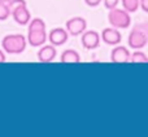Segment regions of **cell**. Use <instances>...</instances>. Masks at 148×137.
Wrapping results in <instances>:
<instances>
[{"label":"cell","mask_w":148,"mask_h":137,"mask_svg":"<svg viewBox=\"0 0 148 137\" xmlns=\"http://www.w3.org/2000/svg\"><path fill=\"white\" fill-rule=\"evenodd\" d=\"M108 21H109L110 26L118 28V30L127 28L131 23L130 12H127L126 9H120V8L116 7V8H113V9H109Z\"/></svg>","instance_id":"cell-3"},{"label":"cell","mask_w":148,"mask_h":137,"mask_svg":"<svg viewBox=\"0 0 148 137\" xmlns=\"http://www.w3.org/2000/svg\"><path fill=\"white\" fill-rule=\"evenodd\" d=\"M101 40L108 45H118L122 40V35L116 27H107L101 31Z\"/></svg>","instance_id":"cell-7"},{"label":"cell","mask_w":148,"mask_h":137,"mask_svg":"<svg viewBox=\"0 0 148 137\" xmlns=\"http://www.w3.org/2000/svg\"><path fill=\"white\" fill-rule=\"evenodd\" d=\"M123 5V9H126L127 12L133 13V12H136L139 8V3L140 0H121Z\"/></svg>","instance_id":"cell-14"},{"label":"cell","mask_w":148,"mask_h":137,"mask_svg":"<svg viewBox=\"0 0 148 137\" xmlns=\"http://www.w3.org/2000/svg\"><path fill=\"white\" fill-rule=\"evenodd\" d=\"M101 1H103V0H84V3H86L88 7H92V8L97 7V5H99Z\"/></svg>","instance_id":"cell-18"},{"label":"cell","mask_w":148,"mask_h":137,"mask_svg":"<svg viewBox=\"0 0 148 137\" xmlns=\"http://www.w3.org/2000/svg\"><path fill=\"white\" fill-rule=\"evenodd\" d=\"M27 39L21 34H10L5 35L1 40V47L5 53L9 54H20L26 49Z\"/></svg>","instance_id":"cell-2"},{"label":"cell","mask_w":148,"mask_h":137,"mask_svg":"<svg viewBox=\"0 0 148 137\" xmlns=\"http://www.w3.org/2000/svg\"><path fill=\"white\" fill-rule=\"evenodd\" d=\"M121 0H103V3H104L105 8H107L108 10L109 9H113V8H116L118 5V3H120Z\"/></svg>","instance_id":"cell-17"},{"label":"cell","mask_w":148,"mask_h":137,"mask_svg":"<svg viewBox=\"0 0 148 137\" xmlns=\"http://www.w3.org/2000/svg\"><path fill=\"white\" fill-rule=\"evenodd\" d=\"M61 62L64 64H79L81 62V56L77 51L74 49H66V51L62 52L61 57H60Z\"/></svg>","instance_id":"cell-12"},{"label":"cell","mask_w":148,"mask_h":137,"mask_svg":"<svg viewBox=\"0 0 148 137\" xmlns=\"http://www.w3.org/2000/svg\"><path fill=\"white\" fill-rule=\"evenodd\" d=\"M100 40H101V36L94 30H88L84 31L81 35V41L83 48L92 51V49H96L100 45Z\"/></svg>","instance_id":"cell-5"},{"label":"cell","mask_w":148,"mask_h":137,"mask_svg":"<svg viewBox=\"0 0 148 137\" xmlns=\"http://www.w3.org/2000/svg\"><path fill=\"white\" fill-rule=\"evenodd\" d=\"M130 62H133V64H146L147 62L148 64V56L140 49H135V52L131 53Z\"/></svg>","instance_id":"cell-13"},{"label":"cell","mask_w":148,"mask_h":137,"mask_svg":"<svg viewBox=\"0 0 148 137\" xmlns=\"http://www.w3.org/2000/svg\"><path fill=\"white\" fill-rule=\"evenodd\" d=\"M130 57L131 53L126 47L123 45H114V48L110 52V61L114 62V64H126V62H130Z\"/></svg>","instance_id":"cell-6"},{"label":"cell","mask_w":148,"mask_h":137,"mask_svg":"<svg viewBox=\"0 0 148 137\" xmlns=\"http://www.w3.org/2000/svg\"><path fill=\"white\" fill-rule=\"evenodd\" d=\"M0 1H5V3H8V1H9V0H0Z\"/></svg>","instance_id":"cell-21"},{"label":"cell","mask_w":148,"mask_h":137,"mask_svg":"<svg viewBox=\"0 0 148 137\" xmlns=\"http://www.w3.org/2000/svg\"><path fill=\"white\" fill-rule=\"evenodd\" d=\"M21 5H27L26 0H9V1H8V7H9V9H10V13H12L16 8L21 7Z\"/></svg>","instance_id":"cell-16"},{"label":"cell","mask_w":148,"mask_h":137,"mask_svg":"<svg viewBox=\"0 0 148 137\" xmlns=\"http://www.w3.org/2000/svg\"><path fill=\"white\" fill-rule=\"evenodd\" d=\"M38 60L39 62H51L56 58L57 56V51H56V47L52 45V44H48V45H42L40 49L38 51Z\"/></svg>","instance_id":"cell-11"},{"label":"cell","mask_w":148,"mask_h":137,"mask_svg":"<svg viewBox=\"0 0 148 137\" xmlns=\"http://www.w3.org/2000/svg\"><path fill=\"white\" fill-rule=\"evenodd\" d=\"M139 7H140L146 13H148V0H140V3H139Z\"/></svg>","instance_id":"cell-19"},{"label":"cell","mask_w":148,"mask_h":137,"mask_svg":"<svg viewBox=\"0 0 148 137\" xmlns=\"http://www.w3.org/2000/svg\"><path fill=\"white\" fill-rule=\"evenodd\" d=\"M10 17V9L8 7V3L0 1V21H5Z\"/></svg>","instance_id":"cell-15"},{"label":"cell","mask_w":148,"mask_h":137,"mask_svg":"<svg viewBox=\"0 0 148 137\" xmlns=\"http://www.w3.org/2000/svg\"><path fill=\"white\" fill-rule=\"evenodd\" d=\"M5 60H7V57H5V52H4V49H0V64L5 62Z\"/></svg>","instance_id":"cell-20"},{"label":"cell","mask_w":148,"mask_h":137,"mask_svg":"<svg viewBox=\"0 0 148 137\" xmlns=\"http://www.w3.org/2000/svg\"><path fill=\"white\" fill-rule=\"evenodd\" d=\"M10 16H12L13 20L21 26L29 25V22H30V20H31V14L27 9V5H21V7L16 8V9L10 13Z\"/></svg>","instance_id":"cell-10"},{"label":"cell","mask_w":148,"mask_h":137,"mask_svg":"<svg viewBox=\"0 0 148 137\" xmlns=\"http://www.w3.org/2000/svg\"><path fill=\"white\" fill-rule=\"evenodd\" d=\"M127 44L133 49H143L148 44V22H139L133 27L127 38Z\"/></svg>","instance_id":"cell-1"},{"label":"cell","mask_w":148,"mask_h":137,"mask_svg":"<svg viewBox=\"0 0 148 137\" xmlns=\"http://www.w3.org/2000/svg\"><path fill=\"white\" fill-rule=\"evenodd\" d=\"M68 38H69V33H68V30L64 27L53 28L48 35L49 43L55 47H60V45H62V44H65L68 41Z\"/></svg>","instance_id":"cell-8"},{"label":"cell","mask_w":148,"mask_h":137,"mask_svg":"<svg viewBox=\"0 0 148 137\" xmlns=\"http://www.w3.org/2000/svg\"><path fill=\"white\" fill-rule=\"evenodd\" d=\"M27 43L31 47H42L48 39L46 30H33L27 31Z\"/></svg>","instance_id":"cell-9"},{"label":"cell","mask_w":148,"mask_h":137,"mask_svg":"<svg viewBox=\"0 0 148 137\" xmlns=\"http://www.w3.org/2000/svg\"><path fill=\"white\" fill-rule=\"evenodd\" d=\"M87 28V21L83 17H73L66 21V30L69 35L78 36L86 31Z\"/></svg>","instance_id":"cell-4"}]
</instances>
